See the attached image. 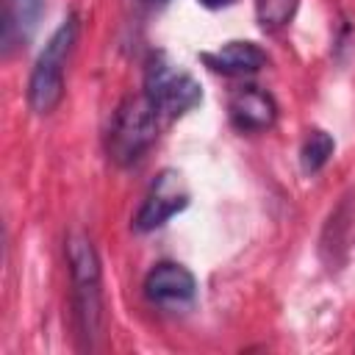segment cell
Returning a JSON list of instances; mask_svg holds the SVG:
<instances>
[{
  "instance_id": "obj_8",
  "label": "cell",
  "mask_w": 355,
  "mask_h": 355,
  "mask_svg": "<svg viewBox=\"0 0 355 355\" xmlns=\"http://www.w3.org/2000/svg\"><path fill=\"white\" fill-rule=\"evenodd\" d=\"M44 14V0H3V22H0V47L3 55L22 50Z\"/></svg>"
},
{
  "instance_id": "obj_3",
  "label": "cell",
  "mask_w": 355,
  "mask_h": 355,
  "mask_svg": "<svg viewBox=\"0 0 355 355\" xmlns=\"http://www.w3.org/2000/svg\"><path fill=\"white\" fill-rule=\"evenodd\" d=\"M158 111L147 94L128 97L108 125V155L119 166H133L158 136Z\"/></svg>"
},
{
  "instance_id": "obj_11",
  "label": "cell",
  "mask_w": 355,
  "mask_h": 355,
  "mask_svg": "<svg viewBox=\"0 0 355 355\" xmlns=\"http://www.w3.org/2000/svg\"><path fill=\"white\" fill-rule=\"evenodd\" d=\"M300 8V0H255V19L263 31L286 28Z\"/></svg>"
},
{
  "instance_id": "obj_5",
  "label": "cell",
  "mask_w": 355,
  "mask_h": 355,
  "mask_svg": "<svg viewBox=\"0 0 355 355\" xmlns=\"http://www.w3.org/2000/svg\"><path fill=\"white\" fill-rule=\"evenodd\" d=\"M186 205H189V189L183 183V175L175 169H164L153 180V186L133 219V227L141 233L155 230L164 222H169L175 214H180Z\"/></svg>"
},
{
  "instance_id": "obj_4",
  "label": "cell",
  "mask_w": 355,
  "mask_h": 355,
  "mask_svg": "<svg viewBox=\"0 0 355 355\" xmlns=\"http://www.w3.org/2000/svg\"><path fill=\"white\" fill-rule=\"evenodd\" d=\"M144 94L161 116H183L202 103L200 80L180 64L169 61L164 53L153 55L144 69Z\"/></svg>"
},
{
  "instance_id": "obj_13",
  "label": "cell",
  "mask_w": 355,
  "mask_h": 355,
  "mask_svg": "<svg viewBox=\"0 0 355 355\" xmlns=\"http://www.w3.org/2000/svg\"><path fill=\"white\" fill-rule=\"evenodd\" d=\"M158 3H164V0H158Z\"/></svg>"
},
{
  "instance_id": "obj_9",
  "label": "cell",
  "mask_w": 355,
  "mask_h": 355,
  "mask_svg": "<svg viewBox=\"0 0 355 355\" xmlns=\"http://www.w3.org/2000/svg\"><path fill=\"white\" fill-rule=\"evenodd\" d=\"M200 58L211 72H222V75H250V72H258L269 64L266 50L255 42H247V39L227 42L216 50L202 53Z\"/></svg>"
},
{
  "instance_id": "obj_10",
  "label": "cell",
  "mask_w": 355,
  "mask_h": 355,
  "mask_svg": "<svg viewBox=\"0 0 355 355\" xmlns=\"http://www.w3.org/2000/svg\"><path fill=\"white\" fill-rule=\"evenodd\" d=\"M333 150H336V141H333V136L327 130H319V128L308 130V136H305V141L300 147V166H302V172L305 175H316L330 161Z\"/></svg>"
},
{
  "instance_id": "obj_2",
  "label": "cell",
  "mask_w": 355,
  "mask_h": 355,
  "mask_svg": "<svg viewBox=\"0 0 355 355\" xmlns=\"http://www.w3.org/2000/svg\"><path fill=\"white\" fill-rule=\"evenodd\" d=\"M78 39V17L69 14L47 39L44 50L39 53L31 80H28V105L36 114H50L64 97V69L69 53Z\"/></svg>"
},
{
  "instance_id": "obj_7",
  "label": "cell",
  "mask_w": 355,
  "mask_h": 355,
  "mask_svg": "<svg viewBox=\"0 0 355 355\" xmlns=\"http://www.w3.org/2000/svg\"><path fill=\"white\" fill-rule=\"evenodd\" d=\"M227 114L236 130L241 133H261L269 130L277 119V103L272 100L269 92L258 86H241L230 94Z\"/></svg>"
},
{
  "instance_id": "obj_1",
  "label": "cell",
  "mask_w": 355,
  "mask_h": 355,
  "mask_svg": "<svg viewBox=\"0 0 355 355\" xmlns=\"http://www.w3.org/2000/svg\"><path fill=\"white\" fill-rule=\"evenodd\" d=\"M67 263L72 280V308L78 333L92 344L103 322V269L89 236L72 233L67 239Z\"/></svg>"
},
{
  "instance_id": "obj_12",
  "label": "cell",
  "mask_w": 355,
  "mask_h": 355,
  "mask_svg": "<svg viewBox=\"0 0 355 355\" xmlns=\"http://www.w3.org/2000/svg\"><path fill=\"white\" fill-rule=\"evenodd\" d=\"M200 6H205V8H225V6H230L233 0H197Z\"/></svg>"
},
{
  "instance_id": "obj_6",
  "label": "cell",
  "mask_w": 355,
  "mask_h": 355,
  "mask_svg": "<svg viewBox=\"0 0 355 355\" xmlns=\"http://www.w3.org/2000/svg\"><path fill=\"white\" fill-rule=\"evenodd\" d=\"M144 294L158 308L180 311V308L194 305V300H197V280H194V275L183 263L161 261V263H155L147 272Z\"/></svg>"
}]
</instances>
